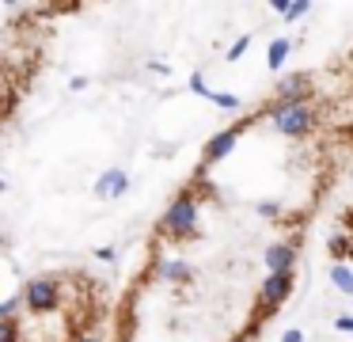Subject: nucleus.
<instances>
[{"instance_id": "nucleus-1", "label": "nucleus", "mask_w": 353, "mask_h": 342, "mask_svg": "<svg viewBox=\"0 0 353 342\" xmlns=\"http://www.w3.org/2000/svg\"><path fill=\"white\" fill-rule=\"evenodd\" d=\"M160 228H163V236H171V240H190V236L198 232V198L179 194L175 202L168 205Z\"/></svg>"}, {"instance_id": "nucleus-2", "label": "nucleus", "mask_w": 353, "mask_h": 342, "mask_svg": "<svg viewBox=\"0 0 353 342\" xmlns=\"http://www.w3.org/2000/svg\"><path fill=\"white\" fill-rule=\"evenodd\" d=\"M270 126L281 137H307L315 129V106L292 103V106H270Z\"/></svg>"}, {"instance_id": "nucleus-3", "label": "nucleus", "mask_w": 353, "mask_h": 342, "mask_svg": "<svg viewBox=\"0 0 353 342\" xmlns=\"http://www.w3.org/2000/svg\"><path fill=\"white\" fill-rule=\"evenodd\" d=\"M23 304L34 312V316H50V312L61 308V281L57 278H31L23 285Z\"/></svg>"}, {"instance_id": "nucleus-4", "label": "nucleus", "mask_w": 353, "mask_h": 342, "mask_svg": "<svg viewBox=\"0 0 353 342\" xmlns=\"http://www.w3.org/2000/svg\"><path fill=\"white\" fill-rule=\"evenodd\" d=\"M292 293V274H266V281H262V316H270V312H277L285 301H289Z\"/></svg>"}, {"instance_id": "nucleus-5", "label": "nucleus", "mask_w": 353, "mask_h": 342, "mask_svg": "<svg viewBox=\"0 0 353 342\" xmlns=\"http://www.w3.org/2000/svg\"><path fill=\"white\" fill-rule=\"evenodd\" d=\"M251 126V122H236V126H228V129H221V133L216 137H209L205 141V152H201V164H216V160H224L228 156L232 149H236V141H239V133H243V129Z\"/></svg>"}, {"instance_id": "nucleus-6", "label": "nucleus", "mask_w": 353, "mask_h": 342, "mask_svg": "<svg viewBox=\"0 0 353 342\" xmlns=\"http://www.w3.org/2000/svg\"><path fill=\"white\" fill-rule=\"evenodd\" d=\"M307 95H312V76H304V73H292V76H285V80L277 84V99H274V106L307 103Z\"/></svg>"}, {"instance_id": "nucleus-7", "label": "nucleus", "mask_w": 353, "mask_h": 342, "mask_svg": "<svg viewBox=\"0 0 353 342\" xmlns=\"http://www.w3.org/2000/svg\"><path fill=\"white\" fill-rule=\"evenodd\" d=\"M292 266H296V243L289 240H274L266 247V270L270 274H292Z\"/></svg>"}, {"instance_id": "nucleus-8", "label": "nucleus", "mask_w": 353, "mask_h": 342, "mask_svg": "<svg viewBox=\"0 0 353 342\" xmlns=\"http://www.w3.org/2000/svg\"><path fill=\"white\" fill-rule=\"evenodd\" d=\"M125 190H130V175H125L122 167H110V171H103L99 179H95V194L99 198H122Z\"/></svg>"}, {"instance_id": "nucleus-9", "label": "nucleus", "mask_w": 353, "mask_h": 342, "mask_svg": "<svg viewBox=\"0 0 353 342\" xmlns=\"http://www.w3.org/2000/svg\"><path fill=\"white\" fill-rule=\"evenodd\" d=\"M289 50H292L289 38H274V42H270V53H266V65L270 68H281L285 57H289Z\"/></svg>"}, {"instance_id": "nucleus-10", "label": "nucleus", "mask_w": 353, "mask_h": 342, "mask_svg": "<svg viewBox=\"0 0 353 342\" xmlns=\"http://www.w3.org/2000/svg\"><path fill=\"white\" fill-rule=\"evenodd\" d=\"M330 281H334V289H342L345 296H353V270L345 263H334V270H330Z\"/></svg>"}, {"instance_id": "nucleus-11", "label": "nucleus", "mask_w": 353, "mask_h": 342, "mask_svg": "<svg viewBox=\"0 0 353 342\" xmlns=\"http://www.w3.org/2000/svg\"><path fill=\"white\" fill-rule=\"evenodd\" d=\"M160 278H168V281H186V278H190V266H186L183 258H171V263L160 266Z\"/></svg>"}, {"instance_id": "nucleus-12", "label": "nucleus", "mask_w": 353, "mask_h": 342, "mask_svg": "<svg viewBox=\"0 0 353 342\" xmlns=\"http://www.w3.org/2000/svg\"><path fill=\"white\" fill-rule=\"evenodd\" d=\"M330 255H334V258L353 255V236L350 232H334V236H330Z\"/></svg>"}, {"instance_id": "nucleus-13", "label": "nucleus", "mask_w": 353, "mask_h": 342, "mask_svg": "<svg viewBox=\"0 0 353 342\" xmlns=\"http://www.w3.org/2000/svg\"><path fill=\"white\" fill-rule=\"evenodd\" d=\"M277 15H285V19H304L307 12H312V4L307 0H296V4H274Z\"/></svg>"}, {"instance_id": "nucleus-14", "label": "nucleus", "mask_w": 353, "mask_h": 342, "mask_svg": "<svg viewBox=\"0 0 353 342\" xmlns=\"http://www.w3.org/2000/svg\"><path fill=\"white\" fill-rule=\"evenodd\" d=\"M205 99H209V103H216V106H224V111H236V106H239L236 95H228V91H213V88L205 91Z\"/></svg>"}, {"instance_id": "nucleus-15", "label": "nucleus", "mask_w": 353, "mask_h": 342, "mask_svg": "<svg viewBox=\"0 0 353 342\" xmlns=\"http://www.w3.org/2000/svg\"><path fill=\"white\" fill-rule=\"evenodd\" d=\"M19 308H27L23 296H8V301L0 304V319H16V316H19Z\"/></svg>"}, {"instance_id": "nucleus-16", "label": "nucleus", "mask_w": 353, "mask_h": 342, "mask_svg": "<svg viewBox=\"0 0 353 342\" xmlns=\"http://www.w3.org/2000/svg\"><path fill=\"white\" fill-rule=\"evenodd\" d=\"M0 342H19V323L16 319H0Z\"/></svg>"}, {"instance_id": "nucleus-17", "label": "nucleus", "mask_w": 353, "mask_h": 342, "mask_svg": "<svg viewBox=\"0 0 353 342\" xmlns=\"http://www.w3.org/2000/svg\"><path fill=\"white\" fill-rule=\"evenodd\" d=\"M247 46H251V35H243V38H236V42L228 46V61H239L247 53Z\"/></svg>"}, {"instance_id": "nucleus-18", "label": "nucleus", "mask_w": 353, "mask_h": 342, "mask_svg": "<svg viewBox=\"0 0 353 342\" xmlns=\"http://www.w3.org/2000/svg\"><path fill=\"white\" fill-rule=\"evenodd\" d=\"M190 91H198V95L205 99V91H209V88H205V76H201V73H194V76H190Z\"/></svg>"}, {"instance_id": "nucleus-19", "label": "nucleus", "mask_w": 353, "mask_h": 342, "mask_svg": "<svg viewBox=\"0 0 353 342\" xmlns=\"http://www.w3.org/2000/svg\"><path fill=\"white\" fill-rule=\"evenodd\" d=\"M254 339H259V331H254V323H251V327H247V331H239V334H232V339H228V342H254Z\"/></svg>"}, {"instance_id": "nucleus-20", "label": "nucleus", "mask_w": 353, "mask_h": 342, "mask_svg": "<svg viewBox=\"0 0 353 342\" xmlns=\"http://www.w3.org/2000/svg\"><path fill=\"white\" fill-rule=\"evenodd\" d=\"M259 213L262 217H277V205L274 202H259Z\"/></svg>"}, {"instance_id": "nucleus-21", "label": "nucleus", "mask_w": 353, "mask_h": 342, "mask_svg": "<svg viewBox=\"0 0 353 342\" xmlns=\"http://www.w3.org/2000/svg\"><path fill=\"white\" fill-rule=\"evenodd\" d=\"M281 342H304V331H296V327H292V331L281 334Z\"/></svg>"}, {"instance_id": "nucleus-22", "label": "nucleus", "mask_w": 353, "mask_h": 342, "mask_svg": "<svg viewBox=\"0 0 353 342\" xmlns=\"http://www.w3.org/2000/svg\"><path fill=\"white\" fill-rule=\"evenodd\" d=\"M334 327H338V331H353V316H338Z\"/></svg>"}, {"instance_id": "nucleus-23", "label": "nucleus", "mask_w": 353, "mask_h": 342, "mask_svg": "<svg viewBox=\"0 0 353 342\" xmlns=\"http://www.w3.org/2000/svg\"><path fill=\"white\" fill-rule=\"evenodd\" d=\"M345 225H350V236H353V209L345 213Z\"/></svg>"}, {"instance_id": "nucleus-24", "label": "nucleus", "mask_w": 353, "mask_h": 342, "mask_svg": "<svg viewBox=\"0 0 353 342\" xmlns=\"http://www.w3.org/2000/svg\"><path fill=\"white\" fill-rule=\"evenodd\" d=\"M77 342H99V339H92V334H80V339Z\"/></svg>"}]
</instances>
